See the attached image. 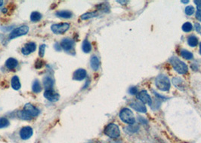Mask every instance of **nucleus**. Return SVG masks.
I'll list each match as a JSON object with an SVG mask.
<instances>
[{
	"mask_svg": "<svg viewBox=\"0 0 201 143\" xmlns=\"http://www.w3.org/2000/svg\"><path fill=\"white\" fill-rule=\"evenodd\" d=\"M173 84L177 88H178L179 90H184V83L183 81L180 78H173Z\"/></svg>",
	"mask_w": 201,
	"mask_h": 143,
	"instance_id": "412c9836",
	"label": "nucleus"
},
{
	"mask_svg": "<svg viewBox=\"0 0 201 143\" xmlns=\"http://www.w3.org/2000/svg\"><path fill=\"white\" fill-rule=\"evenodd\" d=\"M87 72L84 69H78L73 72V79L76 81H83L86 78Z\"/></svg>",
	"mask_w": 201,
	"mask_h": 143,
	"instance_id": "f8f14e48",
	"label": "nucleus"
},
{
	"mask_svg": "<svg viewBox=\"0 0 201 143\" xmlns=\"http://www.w3.org/2000/svg\"><path fill=\"white\" fill-rule=\"evenodd\" d=\"M18 65V61L14 58H8L5 62V66L8 69L13 70Z\"/></svg>",
	"mask_w": 201,
	"mask_h": 143,
	"instance_id": "2eb2a0df",
	"label": "nucleus"
},
{
	"mask_svg": "<svg viewBox=\"0 0 201 143\" xmlns=\"http://www.w3.org/2000/svg\"><path fill=\"white\" fill-rule=\"evenodd\" d=\"M61 48L65 51H70L74 46V41L70 39H64L61 42Z\"/></svg>",
	"mask_w": 201,
	"mask_h": 143,
	"instance_id": "ddd939ff",
	"label": "nucleus"
},
{
	"mask_svg": "<svg viewBox=\"0 0 201 143\" xmlns=\"http://www.w3.org/2000/svg\"><path fill=\"white\" fill-rule=\"evenodd\" d=\"M46 45H41L40 47H39V55L41 58H43L44 57L45 54V50H46Z\"/></svg>",
	"mask_w": 201,
	"mask_h": 143,
	"instance_id": "2f4dec72",
	"label": "nucleus"
},
{
	"mask_svg": "<svg viewBox=\"0 0 201 143\" xmlns=\"http://www.w3.org/2000/svg\"><path fill=\"white\" fill-rule=\"evenodd\" d=\"M182 3H188L189 2V1H182Z\"/></svg>",
	"mask_w": 201,
	"mask_h": 143,
	"instance_id": "79ce46f5",
	"label": "nucleus"
},
{
	"mask_svg": "<svg viewBox=\"0 0 201 143\" xmlns=\"http://www.w3.org/2000/svg\"><path fill=\"white\" fill-rule=\"evenodd\" d=\"M181 54H182L183 58L186 60H191L193 57V54H192L191 51L187 50H182V52H181Z\"/></svg>",
	"mask_w": 201,
	"mask_h": 143,
	"instance_id": "bb28decb",
	"label": "nucleus"
},
{
	"mask_svg": "<svg viewBox=\"0 0 201 143\" xmlns=\"http://www.w3.org/2000/svg\"><path fill=\"white\" fill-rule=\"evenodd\" d=\"M137 98L139 100H141V102L144 103V104H148L149 106H151L152 103L151 96L148 94L146 90H142L140 93H138V94L137 95Z\"/></svg>",
	"mask_w": 201,
	"mask_h": 143,
	"instance_id": "6e6552de",
	"label": "nucleus"
},
{
	"mask_svg": "<svg viewBox=\"0 0 201 143\" xmlns=\"http://www.w3.org/2000/svg\"><path fill=\"white\" fill-rule=\"evenodd\" d=\"M127 129L128 130L129 132H133V133H135V132H137L139 129L138 125H134V124H132L129 126H128Z\"/></svg>",
	"mask_w": 201,
	"mask_h": 143,
	"instance_id": "473e14b6",
	"label": "nucleus"
},
{
	"mask_svg": "<svg viewBox=\"0 0 201 143\" xmlns=\"http://www.w3.org/2000/svg\"><path fill=\"white\" fill-rule=\"evenodd\" d=\"M54 48L57 50V51H61V44L60 43H55V45H54Z\"/></svg>",
	"mask_w": 201,
	"mask_h": 143,
	"instance_id": "c9c22d12",
	"label": "nucleus"
},
{
	"mask_svg": "<svg viewBox=\"0 0 201 143\" xmlns=\"http://www.w3.org/2000/svg\"><path fill=\"white\" fill-rule=\"evenodd\" d=\"M18 116L21 119H23V120H30V119H31V117H29L28 114L23 111V110H22V111H20L18 113Z\"/></svg>",
	"mask_w": 201,
	"mask_h": 143,
	"instance_id": "c756f323",
	"label": "nucleus"
},
{
	"mask_svg": "<svg viewBox=\"0 0 201 143\" xmlns=\"http://www.w3.org/2000/svg\"><path fill=\"white\" fill-rule=\"evenodd\" d=\"M82 49L83 50V52H85V53H89V52L91 51L92 50L91 43L87 40V39L83 41V45H82Z\"/></svg>",
	"mask_w": 201,
	"mask_h": 143,
	"instance_id": "5701e85b",
	"label": "nucleus"
},
{
	"mask_svg": "<svg viewBox=\"0 0 201 143\" xmlns=\"http://www.w3.org/2000/svg\"><path fill=\"white\" fill-rule=\"evenodd\" d=\"M69 28H70V24L68 23H57V24L52 25V26H51L52 31L57 35L65 33L69 30Z\"/></svg>",
	"mask_w": 201,
	"mask_h": 143,
	"instance_id": "39448f33",
	"label": "nucleus"
},
{
	"mask_svg": "<svg viewBox=\"0 0 201 143\" xmlns=\"http://www.w3.org/2000/svg\"><path fill=\"white\" fill-rule=\"evenodd\" d=\"M28 32L29 27L28 26H21L14 29L13 31L11 32L9 35V39H14L15 38L26 35Z\"/></svg>",
	"mask_w": 201,
	"mask_h": 143,
	"instance_id": "423d86ee",
	"label": "nucleus"
},
{
	"mask_svg": "<svg viewBox=\"0 0 201 143\" xmlns=\"http://www.w3.org/2000/svg\"><path fill=\"white\" fill-rule=\"evenodd\" d=\"M194 12H195V9L193 6H191V5H189V6H187L185 8V14H187V15L191 16L194 13Z\"/></svg>",
	"mask_w": 201,
	"mask_h": 143,
	"instance_id": "7c9ffc66",
	"label": "nucleus"
},
{
	"mask_svg": "<svg viewBox=\"0 0 201 143\" xmlns=\"http://www.w3.org/2000/svg\"><path fill=\"white\" fill-rule=\"evenodd\" d=\"M188 43L191 47H196L198 44V39L195 36H190L188 39Z\"/></svg>",
	"mask_w": 201,
	"mask_h": 143,
	"instance_id": "393cba45",
	"label": "nucleus"
},
{
	"mask_svg": "<svg viewBox=\"0 0 201 143\" xmlns=\"http://www.w3.org/2000/svg\"><path fill=\"white\" fill-rule=\"evenodd\" d=\"M193 30V26L190 22H186L182 25V30L184 32H189Z\"/></svg>",
	"mask_w": 201,
	"mask_h": 143,
	"instance_id": "c85d7f7f",
	"label": "nucleus"
},
{
	"mask_svg": "<svg viewBox=\"0 0 201 143\" xmlns=\"http://www.w3.org/2000/svg\"><path fill=\"white\" fill-rule=\"evenodd\" d=\"M10 122L6 117H0V129L5 128L9 126Z\"/></svg>",
	"mask_w": 201,
	"mask_h": 143,
	"instance_id": "cd10ccee",
	"label": "nucleus"
},
{
	"mask_svg": "<svg viewBox=\"0 0 201 143\" xmlns=\"http://www.w3.org/2000/svg\"><path fill=\"white\" fill-rule=\"evenodd\" d=\"M194 3L197 5V9H201V1L196 0V1H194Z\"/></svg>",
	"mask_w": 201,
	"mask_h": 143,
	"instance_id": "58836bf2",
	"label": "nucleus"
},
{
	"mask_svg": "<svg viewBox=\"0 0 201 143\" xmlns=\"http://www.w3.org/2000/svg\"><path fill=\"white\" fill-rule=\"evenodd\" d=\"M90 63H91V67L93 70L95 71H97L99 69V66H100V61H99V59L96 56H92L91 60H90Z\"/></svg>",
	"mask_w": 201,
	"mask_h": 143,
	"instance_id": "aec40b11",
	"label": "nucleus"
},
{
	"mask_svg": "<svg viewBox=\"0 0 201 143\" xmlns=\"http://www.w3.org/2000/svg\"><path fill=\"white\" fill-rule=\"evenodd\" d=\"M200 54H201V42L200 43Z\"/></svg>",
	"mask_w": 201,
	"mask_h": 143,
	"instance_id": "37998d69",
	"label": "nucleus"
},
{
	"mask_svg": "<svg viewBox=\"0 0 201 143\" xmlns=\"http://www.w3.org/2000/svg\"><path fill=\"white\" fill-rule=\"evenodd\" d=\"M44 97L50 102H57L60 99L59 94L56 93L53 89L46 90L44 93Z\"/></svg>",
	"mask_w": 201,
	"mask_h": 143,
	"instance_id": "1a4fd4ad",
	"label": "nucleus"
},
{
	"mask_svg": "<svg viewBox=\"0 0 201 143\" xmlns=\"http://www.w3.org/2000/svg\"><path fill=\"white\" fill-rule=\"evenodd\" d=\"M43 65H44V62L42 60H37V62L35 63V68L39 69L43 67Z\"/></svg>",
	"mask_w": 201,
	"mask_h": 143,
	"instance_id": "72a5a7b5",
	"label": "nucleus"
},
{
	"mask_svg": "<svg viewBox=\"0 0 201 143\" xmlns=\"http://www.w3.org/2000/svg\"><path fill=\"white\" fill-rule=\"evenodd\" d=\"M155 84L157 88L162 91H168L171 87V82L168 77L164 75H159L155 79Z\"/></svg>",
	"mask_w": 201,
	"mask_h": 143,
	"instance_id": "f03ea898",
	"label": "nucleus"
},
{
	"mask_svg": "<svg viewBox=\"0 0 201 143\" xmlns=\"http://www.w3.org/2000/svg\"><path fill=\"white\" fill-rule=\"evenodd\" d=\"M11 84H12V88H13L14 90H18L21 88V82H20L19 78L18 77L17 75H14L13 78L12 79V81H11Z\"/></svg>",
	"mask_w": 201,
	"mask_h": 143,
	"instance_id": "6ab92c4d",
	"label": "nucleus"
},
{
	"mask_svg": "<svg viewBox=\"0 0 201 143\" xmlns=\"http://www.w3.org/2000/svg\"><path fill=\"white\" fill-rule=\"evenodd\" d=\"M119 117L123 122L130 124V125L134 124L135 122L133 112L128 108H124L121 110L120 112H119Z\"/></svg>",
	"mask_w": 201,
	"mask_h": 143,
	"instance_id": "7ed1b4c3",
	"label": "nucleus"
},
{
	"mask_svg": "<svg viewBox=\"0 0 201 143\" xmlns=\"http://www.w3.org/2000/svg\"><path fill=\"white\" fill-rule=\"evenodd\" d=\"M33 131L32 127L29 126H23L20 130V136L23 140H27V139H30L33 136Z\"/></svg>",
	"mask_w": 201,
	"mask_h": 143,
	"instance_id": "9d476101",
	"label": "nucleus"
},
{
	"mask_svg": "<svg viewBox=\"0 0 201 143\" xmlns=\"http://www.w3.org/2000/svg\"><path fill=\"white\" fill-rule=\"evenodd\" d=\"M161 133H162V134L163 135L166 139H167V140L169 141L170 143H184V142H182V141H181L180 139L175 138V137H174L173 136L169 134L167 132L162 131Z\"/></svg>",
	"mask_w": 201,
	"mask_h": 143,
	"instance_id": "a211bd4d",
	"label": "nucleus"
},
{
	"mask_svg": "<svg viewBox=\"0 0 201 143\" xmlns=\"http://www.w3.org/2000/svg\"><path fill=\"white\" fill-rule=\"evenodd\" d=\"M55 14L58 16V17L64 18V19H69V18L72 17V16H73V13H72L70 11H68V10L59 11V12H56Z\"/></svg>",
	"mask_w": 201,
	"mask_h": 143,
	"instance_id": "f3484780",
	"label": "nucleus"
},
{
	"mask_svg": "<svg viewBox=\"0 0 201 143\" xmlns=\"http://www.w3.org/2000/svg\"><path fill=\"white\" fill-rule=\"evenodd\" d=\"M128 92H129V93L132 94V95H135V94L138 93V88H135V87H133V88H131L128 90Z\"/></svg>",
	"mask_w": 201,
	"mask_h": 143,
	"instance_id": "f704fd0d",
	"label": "nucleus"
},
{
	"mask_svg": "<svg viewBox=\"0 0 201 143\" xmlns=\"http://www.w3.org/2000/svg\"><path fill=\"white\" fill-rule=\"evenodd\" d=\"M169 61L171 63L173 67L174 68V69L178 72V73L181 74V75H184V74H186L188 72V67L187 65H186V63L181 60L178 57H171Z\"/></svg>",
	"mask_w": 201,
	"mask_h": 143,
	"instance_id": "f257e3e1",
	"label": "nucleus"
},
{
	"mask_svg": "<svg viewBox=\"0 0 201 143\" xmlns=\"http://www.w3.org/2000/svg\"><path fill=\"white\" fill-rule=\"evenodd\" d=\"M37 49V45L34 42H28L25 44L21 49V52L23 55H29L30 54L34 52Z\"/></svg>",
	"mask_w": 201,
	"mask_h": 143,
	"instance_id": "9b49d317",
	"label": "nucleus"
},
{
	"mask_svg": "<svg viewBox=\"0 0 201 143\" xmlns=\"http://www.w3.org/2000/svg\"><path fill=\"white\" fill-rule=\"evenodd\" d=\"M32 90L35 93H39L42 91V86L39 80H37H37L34 81L33 84V86H32Z\"/></svg>",
	"mask_w": 201,
	"mask_h": 143,
	"instance_id": "4be33fe9",
	"label": "nucleus"
},
{
	"mask_svg": "<svg viewBox=\"0 0 201 143\" xmlns=\"http://www.w3.org/2000/svg\"><path fill=\"white\" fill-rule=\"evenodd\" d=\"M43 85L46 90H52L54 86V81L51 77H47L43 79Z\"/></svg>",
	"mask_w": 201,
	"mask_h": 143,
	"instance_id": "dca6fc26",
	"label": "nucleus"
},
{
	"mask_svg": "<svg viewBox=\"0 0 201 143\" xmlns=\"http://www.w3.org/2000/svg\"><path fill=\"white\" fill-rule=\"evenodd\" d=\"M117 2L119 3H124V2H128L127 1H117Z\"/></svg>",
	"mask_w": 201,
	"mask_h": 143,
	"instance_id": "ea45409f",
	"label": "nucleus"
},
{
	"mask_svg": "<svg viewBox=\"0 0 201 143\" xmlns=\"http://www.w3.org/2000/svg\"><path fill=\"white\" fill-rule=\"evenodd\" d=\"M104 134L112 139L118 138L120 136V130L119 126L115 124H110L106 126L104 130Z\"/></svg>",
	"mask_w": 201,
	"mask_h": 143,
	"instance_id": "20e7f679",
	"label": "nucleus"
},
{
	"mask_svg": "<svg viewBox=\"0 0 201 143\" xmlns=\"http://www.w3.org/2000/svg\"><path fill=\"white\" fill-rule=\"evenodd\" d=\"M3 5V1H2V0H0V7H1Z\"/></svg>",
	"mask_w": 201,
	"mask_h": 143,
	"instance_id": "a19ab883",
	"label": "nucleus"
},
{
	"mask_svg": "<svg viewBox=\"0 0 201 143\" xmlns=\"http://www.w3.org/2000/svg\"><path fill=\"white\" fill-rule=\"evenodd\" d=\"M23 110L30 117H37L39 114V110L37 108H36L34 106H33L32 104H30V103H27L24 106V107H23Z\"/></svg>",
	"mask_w": 201,
	"mask_h": 143,
	"instance_id": "0eeeda50",
	"label": "nucleus"
},
{
	"mask_svg": "<svg viewBox=\"0 0 201 143\" xmlns=\"http://www.w3.org/2000/svg\"><path fill=\"white\" fill-rule=\"evenodd\" d=\"M130 106L136 112H141V113H146L147 112L146 106L142 102H133L130 103Z\"/></svg>",
	"mask_w": 201,
	"mask_h": 143,
	"instance_id": "4468645a",
	"label": "nucleus"
},
{
	"mask_svg": "<svg viewBox=\"0 0 201 143\" xmlns=\"http://www.w3.org/2000/svg\"><path fill=\"white\" fill-rule=\"evenodd\" d=\"M42 19V14L38 12H33L30 14V21L32 22H38Z\"/></svg>",
	"mask_w": 201,
	"mask_h": 143,
	"instance_id": "b1692460",
	"label": "nucleus"
},
{
	"mask_svg": "<svg viewBox=\"0 0 201 143\" xmlns=\"http://www.w3.org/2000/svg\"><path fill=\"white\" fill-rule=\"evenodd\" d=\"M98 15V13L96 12H87V13H85L81 16V19L82 20H88L90 19V18L95 17Z\"/></svg>",
	"mask_w": 201,
	"mask_h": 143,
	"instance_id": "a878e982",
	"label": "nucleus"
},
{
	"mask_svg": "<svg viewBox=\"0 0 201 143\" xmlns=\"http://www.w3.org/2000/svg\"><path fill=\"white\" fill-rule=\"evenodd\" d=\"M195 29H196V30L197 32H200L201 31V25L200 24V23H195Z\"/></svg>",
	"mask_w": 201,
	"mask_h": 143,
	"instance_id": "4c0bfd02",
	"label": "nucleus"
},
{
	"mask_svg": "<svg viewBox=\"0 0 201 143\" xmlns=\"http://www.w3.org/2000/svg\"><path fill=\"white\" fill-rule=\"evenodd\" d=\"M196 17L199 21H201V9H197L196 12Z\"/></svg>",
	"mask_w": 201,
	"mask_h": 143,
	"instance_id": "e433bc0d",
	"label": "nucleus"
}]
</instances>
